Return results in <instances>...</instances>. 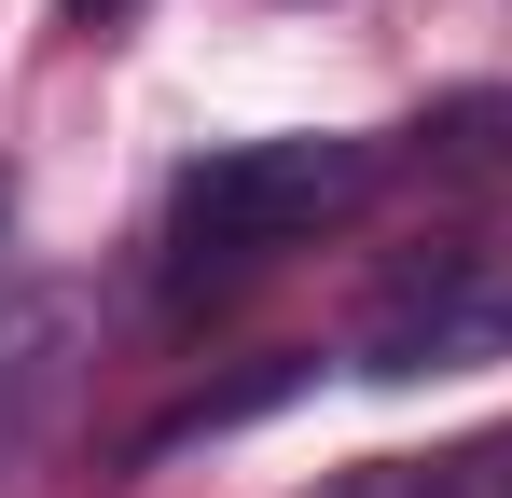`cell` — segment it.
I'll list each match as a JSON object with an SVG mask.
<instances>
[{
	"mask_svg": "<svg viewBox=\"0 0 512 498\" xmlns=\"http://www.w3.org/2000/svg\"><path fill=\"white\" fill-rule=\"evenodd\" d=\"M512 360V236H471V249H416L360 332H346V374L374 388H416V374H485Z\"/></svg>",
	"mask_w": 512,
	"mask_h": 498,
	"instance_id": "2",
	"label": "cell"
},
{
	"mask_svg": "<svg viewBox=\"0 0 512 498\" xmlns=\"http://www.w3.org/2000/svg\"><path fill=\"white\" fill-rule=\"evenodd\" d=\"M374 194V139H222V153H194L167 180V305H222V291H250L263 263H291V249H319Z\"/></svg>",
	"mask_w": 512,
	"mask_h": 498,
	"instance_id": "1",
	"label": "cell"
},
{
	"mask_svg": "<svg viewBox=\"0 0 512 498\" xmlns=\"http://www.w3.org/2000/svg\"><path fill=\"white\" fill-rule=\"evenodd\" d=\"M346 498H512V429L499 443H457V457H388V471H360Z\"/></svg>",
	"mask_w": 512,
	"mask_h": 498,
	"instance_id": "4",
	"label": "cell"
},
{
	"mask_svg": "<svg viewBox=\"0 0 512 498\" xmlns=\"http://www.w3.org/2000/svg\"><path fill=\"white\" fill-rule=\"evenodd\" d=\"M125 14H139V0H56V28H84V42H111Z\"/></svg>",
	"mask_w": 512,
	"mask_h": 498,
	"instance_id": "6",
	"label": "cell"
},
{
	"mask_svg": "<svg viewBox=\"0 0 512 498\" xmlns=\"http://www.w3.org/2000/svg\"><path fill=\"white\" fill-rule=\"evenodd\" d=\"M84 360H97V305L70 277H14V291H0V471L42 457V429L70 415Z\"/></svg>",
	"mask_w": 512,
	"mask_h": 498,
	"instance_id": "3",
	"label": "cell"
},
{
	"mask_svg": "<svg viewBox=\"0 0 512 498\" xmlns=\"http://www.w3.org/2000/svg\"><path fill=\"white\" fill-rule=\"evenodd\" d=\"M429 153H457V166H512V83L443 97V111H429Z\"/></svg>",
	"mask_w": 512,
	"mask_h": 498,
	"instance_id": "5",
	"label": "cell"
},
{
	"mask_svg": "<svg viewBox=\"0 0 512 498\" xmlns=\"http://www.w3.org/2000/svg\"><path fill=\"white\" fill-rule=\"evenodd\" d=\"M0 208H14V194H0Z\"/></svg>",
	"mask_w": 512,
	"mask_h": 498,
	"instance_id": "7",
	"label": "cell"
}]
</instances>
